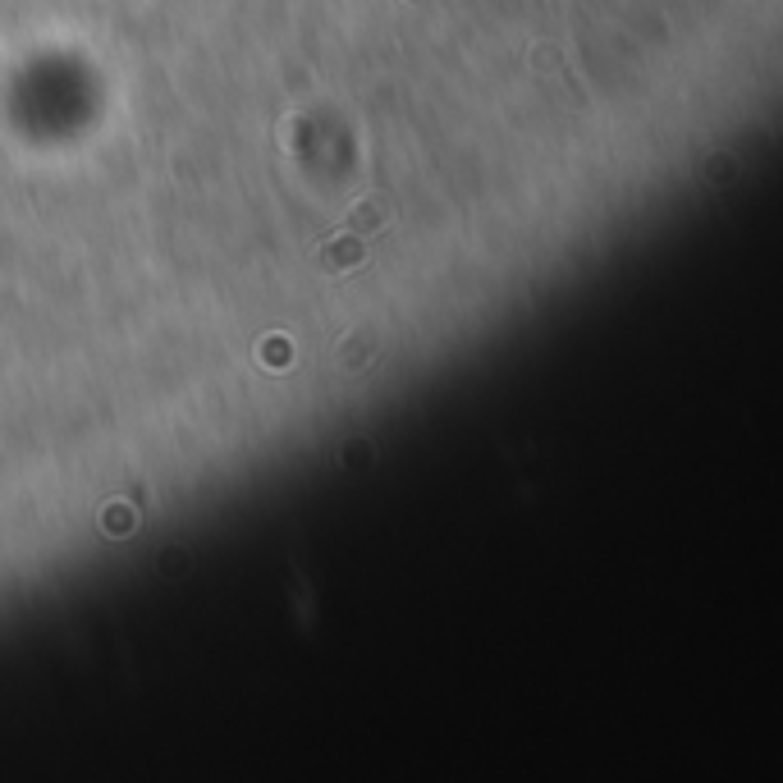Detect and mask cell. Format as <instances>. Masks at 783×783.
Here are the masks:
<instances>
[{
    "instance_id": "obj_2",
    "label": "cell",
    "mask_w": 783,
    "mask_h": 783,
    "mask_svg": "<svg viewBox=\"0 0 783 783\" xmlns=\"http://www.w3.org/2000/svg\"><path fill=\"white\" fill-rule=\"evenodd\" d=\"M335 353H339V367L362 371V367H371V362H376V339H371L367 330H353V335L339 339Z\"/></svg>"
},
{
    "instance_id": "obj_1",
    "label": "cell",
    "mask_w": 783,
    "mask_h": 783,
    "mask_svg": "<svg viewBox=\"0 0 783 783\" xmlns=\"http://www.w3.org/2000/svg\"><path fill=\"white\" fill-rule=\"evenodd\" d=\"M348 234H376V229L390 225V202H381V197H362V202H353V211L344 216Z\"/></svg>"
},
{
    "instance_id": "obj_4",
    "label": "cell",
    "mask_w": 783,
    "mask_h": 783,
    "mask_svg": "<svg viewBox=\"0 0 783 783\" xmlns=\"http://www.w3.org/2000/svg\"><path fill=\"white\" fill-rule=\"evenodd\" d=\"M110 509H115V513H110V518H106V527H110V532H129V527H133V513H129V504H110Z\"/></svg>"
},
{
    "instance_id": "obj_3",
    "label": "cell",
    "mask_w": 783,
    "mask_h": 783,
    "mask_svg": "<svg viewBox=\"0 0 783 783\" xmlns=\"http://www.w3.org/2000/svg\"><path fill=\"white\" fill-rule=\"evenodd\" d=\"M321 261L330 271H353V266H362V239L358 234H339V239H330L321 248Z\"/></svg>"
}]
</instances>
